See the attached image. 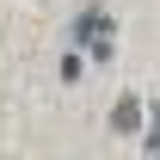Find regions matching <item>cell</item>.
<instances>
[{
  "label": "cell",
  "instance_id": "cell-1",
  "mask_svg": "<svg viewBox=\"0 0 160 160\" xmlns=\"http://www.w3.org/2000/svg\"><path fill=\"white\" fill-rule=\"evenodd\" d=\"M111 123H117V129H136V123H142V105L136 99H117V117H111Z\"/></svg>",
  "mask_w": 160,
  "mask_h": 160
}]
</instances>
